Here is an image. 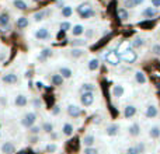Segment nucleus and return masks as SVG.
<instances>
[{"label":"nucleus","instance_id":"nucleus-45","mask_svg":"<svg viewBox=\"0 0 160 154\" xmlns=\"http://www.w3.org/2000/svg\"><path fill=\"white\" fill-rule=\"evenodd\" d=\"M88 7H90V4H88V3H86V4H80L79 8H78V11H79V13H82V11H84L86 8H88Z\"/></svg>","mask_w":160,"mask_h":154},{"label":"nucleus","instance_id":"nucleus-51","mask_svg":"<svg viewBox=\"0 0 160 154\" xmlns=\"http://www.w3.org/2000/svg\"><path fill=\"white\" fill-rule=\"evenodd\" d=\"M94 123H101V118L100 116H94Z\"/></svg>","mask_w":160,"mask_h":154},{"label":"nucleus","instance_id":"nucleus-2","mask_svg":"<svg viewBox=\"0 0 160 154\" xmlns=\"http://www.w3.org/2000/svg\"><path fill=\"white\" fill-rule=\"evenodd\" d=\"M119 59H122L125 63H135L136 59H138V53L133 49H125L124 52L119 55Z\"/></svg>","mask_w":160,"mask_h":154},{"label":"nucleus","instance_id":"nucleus-54","mask_svg":"<svg viewBox=\"0 0 160 154\" xmlns=\"http://www.w3.org/2000/svg\"><path fill=\"white\" fill-rule=\"evenodd\" d=\"M0 139H2V130H0Z\"/></svg>","mask_w":160,"mask_h":154},{"label":"nucleus","instance_id":"nucleus-16","mask_svg":"<svg viewBox=\"0 0 160 154\" xmlns=\"http://www.w3.org/2000/svg\"><path fill=\"white\" fill-rule=\"evenodd\" d=\"M124 94H125V88L122 84H115L112 87V95L115 97V98H121Z\"/></svg>","mask_w":160,"mask_h":154},{"label":"nucleus","instance_id":"nucleus-39","mask_svg":"<svg viewBox=\"0 0 160 154\" xmlns=\"http://www.w3.org/2000/svg\"><path fill=\"white\" fill-rule=\"evenodd\" d=\"M124 7L125 8H135L136 7L135 0H124Z\"/></svg>","mask_w":160,"mask_h":154},{"label":"nucleus","instance_id":"nucleus-24","mask_svg":"<svg viewBox=\"0 0 160 154\" xmlns=\"http://www.w3.org/2000/svg\"><path fill=\"white\" fill-rule=\"evenodd\" d=\"M73 132H75V128H73L72 123H65L63 126H62V133H63L65 136H72Z\"/></svg>","mask_w":160,"mask_h":154},{"label":"nucleus","instance_id":"nucleus-43","mask_svg":"<svg viewBox=\"0 0 160 154\" xmlns=\"http://www.w3.org/2000/svg\"><path fill=\"white\" fill-rule=\"evenodd\" d=\"M152 52L155 53V55H158V56H160V44H155L152 46Z\"/></svg>","mask_w":160,"mask_h":154},{"label":"nucleus","instance_id":"nucleus-55","mask_svg":"<svg viewBox=\"0 0 160 154\" xmlns=\"http://www.w3.org/2000/svg\"><path fill=\"white\" fill-rule=\"evenodd\" d=\"M0 130H2V122H0Z\"/></svg>","mask_w":160,"mask_h":154},{"label":"nucleus","instance_id":"nucleus-49","mask_svg":"<svg viewBox=\"0 0 160 154\" xmlns=\"http://www.w3.org/2000/svg\"><path fill=\"white\" fill-rule=\"evenodd\" d=\"M152 2V6L155 8H158V7H160V0H150Z\"/></svg>","mask_w":160,"mask_h":154},{"label":"nucleus","instance_id":"nucleus-48","mask_svg":"<svg viewBox=\"0 0 160 154\" xmlns=\"http://www.w3.org/2000/svg\"><path fill=\"white\" fill-rule=\"evenodd\" d=\"M6 58H7V51H3V52L0 53V62H3Z\"/></svg>","mask_w":160,"mask_h":154},{"label":"nucleus","instance_id":"nucleus-47","mask_svg":"<svg viewBox=\"0 0 160 154\" xmlns=\"http://www.w3.org/2000/svg\"><path fill=\"white\" fill-rule=\"evenodd\" d=\"M125 154H138V153H136V150H135V147H128V149H127V152H125Z\"/></svg>","mask_w":160,"mask_h":154},{"label":"nucleus","instance_id":"nucleus-9","mask_svg":"<svg viewBox=\"0 0 160 154\" xmlns=\"http://www.w3.org/2000/svg\"><path fill=\"white\" fill-rule=\"evenodd\" d=\"M66 111H68V115L72 116V118H79V116L82 115V109H80L78 105H75V104H69V105H68Z\"/></svg>","mask_w":160,"mask_h":154},{"label":"nucleus","instance_id":"nucleus-7","mask_svg":"<svg viewBox=\"0 0 160 154\" xmlns=\"http://www.w3.org/2000/svg\"><path fill=\"white\" fill-rule=\"evenodd\" d=\"M105 60L110 65H112V66H117L119 63V55L115 51H110L108 53H105Z\"/></svg>","mask_w":160,"mask_h":154},{"label":"nucleus","instance_id":"nucleus-34","mask_svg":"<svg viewBox=\"0 0 160 154\" xmlns=\"http://www.w3.org/2000/svg\"><path fill=\"white\" fill-rule=\"evenodd\" d=\"M41 130H44L45 133H52L53 132V123L52 122H44L41 126Z\"/></svg>","mask_w":160,"mask_h":154},{"label":"nucleus","instance_id":"nucleus-56","mask_svg":"<svg viewBox=\"0 0 160 154\" xmlns=\"http://www.w3.org/2000/svg\"><path fill=\"white\" fill-rule=\"evenodd\" d=\"M32 2H35V3H37V2H39V0H32Z\"/></svg>","mask_w":160,"mask_h":154},{"label":"nucleus","instance_id":"nucleus-42","mask_svg":"<svg viewBox=\"0 0 160 154\" xmlns=\"http://www.w3.org/2000/svg\"><path fill=\"white\" fill-rule=\"evenodd\" d=\"M56 150H58V146H56L55 143H49V144L47 146V152H48V153H55Z\"/></svg>","mask_w":160,"mask_h":154},{"label":"nucleus","instance_id":"nucleus-32","mask_svg":"<svg viewBox=\"0 0 160 154\" xmlns=\"http://www.w3.org/2000/svg\"><path fill=\"white\" fill-rule=\"evenodd\" d=\"M143 46H145V39L141 38V36H136L132 41V48H135V49H139V48H143Z\"/></svg>","mask_w":160,"mask_h":154},{"label":"nucleus","instance_id":"nucleus-27","mask_svg":"<svg viewBox=\"0 0 160 154\" xmlns=\"http://www.w3.org/2000/svg\"><path fill=\"white\" fill-rule=\"evenodd\" d=\"M148 135H149V137L150 139H159L160 137V126H152L149 129V133H148Z\"/></svg>","mask_w":160,"mask_h":154},{"label":"nucleus","instance_id":"nucleus-12","mask_svg":"<svg viewBox=\"0 0 160 154\" xmlns=\"http://www.w3.org/2000/svg\"><path fill=\"white\" fill-rule=\"evenodd\" d=\"M145 115H146V118H149V119H153V118H156V116L159 115V109H158V107L156 105H148V108H146V111H145Z\"/></svg>","mask_w":160,"mask_h":154},{"label":"nucleus","instance_id":"nucleus-23","mask_svg":"<svg viewBox=\"0 0 160 154\" xmlns=\"http://www.w3.org/2000/svg\"><path fill=\"white\" fill-rule=\"evenodd\" d=\"M61 14L63 18H69V17L73 16V7L72 6H63L61 10Z\"/></svg>","mask_w":160,"mask_h":154},{"label":"nucleus","instance_id":"nucleus-18","mask_svg":"<svg viewBox=\"0 0 160 154\" xmlns=\"http://www.w3.org/2000/svg\"><path fill=\"white\" fill-rule=\"evenodd\" d=\"M142 16L143 17H146V18H152V17H156L158 16V8H155V7H146L143 11H142Z\"/></svg>","mask_w":160,"mask_h":154},{"label":"nucleus","instance_id":"nucleus-5","mask_svg":"<svg viewBox=\"0 0 160 154\" xmlns=\"http://www.w3.org/2000/svg\"><path fill=\"white\" fill-rule=\"evenodd\" d=\"M94 99H96L94 93H82V97H80V102H82L83 107H90V105H93Z\"/></svg>","mask_w":160,"mask_h":154},{"label":"nucleus","instance_id":"nucleus-28","mask_svg":"<svg viewBox=\"0 0 160 154\" xmlns=\"http://www.w3.org/2000/svg\"><path fill=\"white\" fill-rule=\"evenodd\" d=\"M83 55H84V49H82V48H72V51H70V56L73 59H79Z\"/></svg>","mask_w":160,"mask_h":154},{"label":"nucleus","instance_id":"nucleus-17","mask_svg":"<svg viewBox=\"0 0 160 154\" xmlns=\"http://www.w3.org/2000/svg\"><path fill=\"white\" fill-rule=\"evenodd\" d=\"M70 34H72L73 36H82L83 34H84V27H83L82 24L73 25V27L70 28Z\"/></svg>","mask_w":160,"mask_h":154},{"label":"nucleus","instance_id":"nucleus-35","mask_svg":"<svg viewBox=\"0 0 160 154\" xmlns=\"http://www.w3.org/2000/svg\"><path fill=\"white\" fill-rule=\"evenodd\" d=\"M63 80L65 79L61 75H53L52 79H51V81H52L53 85H62V84H63Z\"/></svg>","mask_w":160,"mask_h":154},{"label":"nucleus","instance_id":"nucleus-44","mask_svg":"<svg viewBox=\"0 0 160 154\" xmlns=\"http://www.w3.org/2000/svg\"><path fill=\"white\" fill-rule=\"evenodd\" d=\"M84 35H86V38H91L94 35L93 28H84Z\"/></svg>","mask_w":160,"mask_h":154},{"label":"nucleus","instance_id":"nucleus-21","mask_svg":"<svg viewBox=\"0 0 160 154\" xmlns=\"http://www.w3.org/2000/svg\"><path fill=\"white\" fill-rule=\"evenodd\" d=\"M87 67H88V70H90V72H96V70H98V67H100V60L97 58L90 59V60H88Z\"/></svg>","mask_w":160,"mask_h":154},{"label":"nucleus","instance_id":"nucleus-41","mask_svg":"<svg viewBox=\"0 0 160 154\" xmlns=\"http://www.w3.org/2000/svg\"><path fill=\"white\" fill-rule=\"evenodd\" d=\"M83 154H98V150L96 147H84Z\"/></svg>","mask_w":160,"mask_h":154},{"label":"nucleus","instance_id":"nucleus-53","mask_svg":"<svg viewBox=\"0 0 160 154\" xmlns=\"http://www.w3.org/2000/svg\"><path fill=\"white\" fill-rule=\"evenodd\" d=\"M145 0H135V3H136V6H139V4H142Z\"/></svg>","mask_w":160,"mask_h":154},{"label":"nucleus","instance_id":"nucleus-13","mask_svg":"<svg viewBox=\"0 0 160 154\" xmlns=\"http://www.w3.org/2000/svg\"><path fill=\"white\" fill-rule=\"evenodd\" d=\"M82 143L84 147H93L94 143H96V136H94L93 133H87V135L83 137Z\"/></svg>","mask_w":160,"mask_h":154},{"label":"nucleus","instance_id":"nucleus-20","mask_svg":"<svg viewBox=\"0 0 160 154\" xmlns=\"http://www.w3.org/2000/svg\"><path fill=\"white\" fill-rule=\"evenodd\" d=\"M28 24H30V21H28L27 17H18L16 21V25L18 30H24V28L28 27Z\"/></svg>","mask_w":160,"mask_h":154},{"label":"nucleus","instance_id":"nucleus-30","mask_svg":"<svg viewBox=\"0 0 160 154\" xmlns=\"http://www.w3.org/2000/svg\"><path fill=\"white\" fill-rule=\"evenodd\" d=\"M13 6L17 8V10H27L28 4L24 2V0H13Z\"/></svg>","mask_w":160,"mask_h":154},{"label":"nucleus","instance_id":"nucleus-22","mask_svg":"<svg viewBox=\"0 0 160 154\" xmlns=\"http://www.w3.org/2000/svg\"><path fill=\"white\" fill-rule=\"evenodd\" d=\"M135 80H136V83H138V84H146V81H148L145 73L141 72V70H136V72H135Z\"/></svg>","mask_w":160,"mask_h":154},{"label":"nucleus","instance_id":"nucleus-38","mask_svg":"<svg viewBox=\"0 0 160 154\" xmlns=\"http://www.w3.org/2000/svg\"><path fill=\"white\" fill-rule=\"evenodd\" d=\"M118 17L122 20V21L128 20V11H127V8H118Z\"/></svg>","mask_w":160,"mask_h":154},{"label":"nucleus","instance_id":"nucleus-36","mask_svg":"<svg viewBox=\"0 0 160 154\" xmlns=\"http://www.w3.org/2000/svg\"><path fill=\"white\" fill-rule=\"evenodd\" d=\"M133 147H135V150H136V153H138V154H143L145 152H146V144H145L143 142L138 143L136 146H133Z\"/></svg>","mask_w":160,"mask_h":154},{"label":"nucleus","instance_id":"nucleus-4","mask_svg":"<svg viewBox=\"0 0 160 154\" xmlns=\"http://www.w3.org/2000/svg\"><path fill=\"white\" fill-rule=\"evenodd\" d=\"M2 83L3 84H7V85L17 84V83H18V75H16V73H13V72L6 73V75L2 77Z\"/></svg>","mask_w":160,"mask_h":154},{"label":"nucleus","instance_id":"nucleus-33","mask_svg":"<svg viewBox=\"0 0 160 154\" xmlns=\"http://www.w3.org/2000/svg\"><path fill=\"white\" fill-rule=\"evenodd\" d=\"M45 17H47V11H44V10H41V11H37L35 14L32 16V20L35 22H39V21H42V20H45Z\"/></svg>","mask_w":160,"mask_h":154},{"label":"nucleus","instance_id":"nucleus-46","mask_svg":"<svg viewBox=\"0 0 160 154\" xmlns=\"http://www.w3.org/2000/svg\"><path fill=\"white\" fill-rule=\"evenodd\" d=\"M32 107L34 108H39V107H41V101H39V98H34L32 99Z\"/></svg>","mask_w":160,"mask_h":154},{"label":"nucleus","instance_id":"nucleus-6","mask_svg":"<svg viewBox=\"0 0 160 154\" xmlns=\"http://www.w3.org/2000/svg\"><path fill=\"white\" fill-rule=\"evenodd\" d=\"M0 153L2 154H14L16 153V146L13 142H4L0 146Z\"/></svg>","mask_w":160,"mask_h":154},{"label":"nucleus","instance_id":"nucleus-37","mask_svg":"<svg viewBox=\"0 0 160 154\" xmlns=\"http://www.w3.org/2000/svg\"><path fill=\"white\" fill-rule=\"evenodd\" d=\"M59 28H61L62 32H65V31H70V28H72V24H70L69 21H62L61 25H59Z\"/></svg>","mask_w":160,"mask_h":154},{"label":"nucleus","instance_id":"nucleus-40","mask_svg":"<svg viewBox=\"0 0 160 154\" xmlns=\"http://www.w3.org/2000/svg\"><path fill=\"white\" fill-rule=\"evenodd\" d=\"M39 132H41V126H38V125H34V126L30 128V133H31V135L37 136V135H39Z\"/></svg>","mask_w":160,"mask_h":154},{"label":"nucleus","instance_id":"nucleus-25","mask_svg":"<svg viewBox=\"0 0 160 154\" xmlns=\"http://www.w3.org/2000/svg\"><path fill=\"white\" fill-rule=\"evenodd\" d=\"M59 75L63 77V79H70V77L73 76V72H72V69H69V67L62 66L61 69H59Z\"/></svg>","mask_w":160,"mask_h":154},{"label":"nucleus","instance_id":"nucleus-19","mask_svg":"<svg viewBox=\"0 0 160 154\" xmlns=\"http://www.w3.org/2000/svg\"><path fill=\"white\" fill-rule=\"evenodd\" d=\"M52 55H53L52 49H49V48H45V49H42L41 52H39L38 60L44 62V60H47V59H49V58H51V56H52Z\"/></svg>","mask_w":160,"mask_h":154},{"label":"nucleus","instance_id":"nucleus-50","mask_svg":"<svg viewBox=\"0 0 160 154\" xmlns=\"http://www.w3.org/2000/svg\"><path fill=\"white\" fill-rule=\"evenodd\" d=\"M59 111H61V108H59L58 105H56V107L52 109V115H58V113H59Z\"/></svg>","mask_w":160,"mask_h":154},{"label":"nucleus","instance_id":"nucleus-31","mask_svg":"<svg viewBox=\"0 0 160 154\" xmlns=\"http://www.w3.org/2000/svg\"><path fill=\"white\" fill-rule=\"evenodd\" d=\"M82 91L83 93H94L96 91V84H93V83H84L82 85Z\"/></svg>","mask_w":160,"mask_h":154},{"label":"nucleus","instance_id":"nucleus-11","mask_svg":"<svg viewBox=\"0 0 160 154\" xmlns=\"http://www.w3.org/2000/svg\"><path fill=\"white\" fill-rule=\"evenodd\" d=\"M0 28H3V30L10 28V16H8V13H0Z\"/></svg>","mask_w":160,"mask_h":154},{"label":"nucleus","instance_id":"nucleus-8","mask_svg":"<svg viewBox=\"0 0 160 154\" xmlns=\"http://www.w3.org/2000/svg\"><path fill=\"white\" fill-rule=\"evenodd\" d=\"M28 104V98L25 94H17L16 98H14V105H16L17 108H24L27 107Z\"/></svg>","mask_w":160,"mask_h":154},{"label":"nucleus","instance_id":"nucleus-1","mask_svg":"<svg viewBox=\"0 0 160 154\" xmlns=\"http://www.w3.org/2000/svg\"><path fill=\"white\" fill-rule=\"evenodd\" d=\"M37 122V113L32 112V111H30V112L24 113L21 118V121H20V123H21L22 128H25V129H30L31 126H34Z\"/></svg>","mask_w":160,"mask_h":154},{"label":"nucleus","instance_id":"nucleus-10","mask_svg":"<svg viewBox=\"0 0 160 154\" xmlns=\"http://www.w3.org/2000/svg\"><path fill=\"white\" fill-rule=\"evenodd\" d=\"M118 133H119V125L118 123H111L105 128V135H107L108 137H114V136H117Z\"/></svg>","mask_w":160,"mask_h":154},{"label":"nucleus","instance_id":"nucleus-52","mask_svg":"<svg viewBox=\"0 0 160 154\" xmlns=\"http://www.w3.org/2000/svg\"><path fill=\"white\" fill-rule=\"evenodd\" d=\"M42 87H44V84H42L41 81H38V83H37V88H38V90H41Z\"/></svg>","mask_w":160,"mask_h":154},{"label":"nucleus","instance_id":"nucleus-26","mask_svg":"<svg viewBox=\"0 0 160 154\" xmlns=\"http://www.w3.org/2000/svg\"><path fill=\"white\" fill-rule=\"evenodd\" d=\"M87 45V41L86 39H82V38H76L73 41H70V46L72 48H83Z\"/></svg>","mask_w":160,"mask_h":154},{"label":"nucleus","instance_id":"nucleus-14","mask_svg":"<svg viewBox=\"0 0 160 154\" xmlns=\"http://www.w3.org/2000/svg\"><path fill=\"white\" fill-rule=\"evenodd\" d=\"M128 133H129V136H132V137H138L139 135H141V125L139 123H132L129 128H128Z\"/></svg>","mask_w":160,"mask_h":154},{"label":"nucleus","instance_id":"nucleus-3","mask_svg":"<svg viewBox=\"0 0 160 154\" xmlns=\"http://www.w3.org/2000/svg\"><path fill=\"white\" fill-rule=\"evenodd\" d=\"M34 36H35V39H38V41H47V39L51 38V32L47 27H39L38 30L34 32Z\"/></svg>","mask_w":160,"mask_h":154},{"label":"nucleus","instance_id":"nucleus-29","mask_svg":"<svg viewBox=\"0 0 160 154\" xmlns=\"http://www.w3.org/2000/svg\"><path fill=\"white\" fill-rule=\"evenodd\" d=\"M94 14H96V11H94L91 7H88V8H86L84 11H82V13H80V17H82L83 20H88V18H91Z\"/></svg>","mask_w":160,"mask_h":154},{"label":"nucleus","instance_id":"nucleus-15","mask_svg":"<svg viewBox=\"0 0 160 154\" xmlns=\"http://www.w3.org/2000/svg\"><path fill=\"white\" fill-rule=\"evenodd\" d=\"M135 115H136V107L135 105H127L125 109H124V116L125 118L129 119V118H133Z\"/></svg>","mask_w":160,"mask_h":154}]
</instances>
